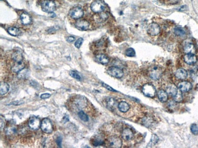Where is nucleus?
I'll list each match as a JSON object with an SVG mask.
<instances>
[{"label": "nucleus", "instance_id": "ea45409f", "mask_svg": "<svg viewBox=\"0 0 198 148\" xmlns=\"http://www.w3.org/2000/svg\"><path fill=\"white\" fill-rule=\"evenodd\" d=\"M83 41H84V40L83 38H79L78 40H77L76 41V43L74 44V46L75 47H76L77 49H79L83 43Z\"/></svg>", "mask_w": 198, "mask_h": 148}, {"label": "nucleus", "instance_id": "dca6fc26", "mask_svg": "<svg viewBox=\"0 0 198 148\" xmlns=\"http://www.w3.org/2000/svg\"><path fill=\"white\" fill-rule=\"evenodd\" d=\"M105 104L106 107H107L109 110H114L117 106V101L116 100L112 97H107L105 98Z\"/></svg>", "mask_w": 198, "mask_h": 148}, {"label": "nucleus", "instance_id": "4468645a", "mask_svg": "<svg viewBox=\"0 0 198 148\" xmlns=\"http://www.w3.org/2000/svg\"><path fill=\"white\" fill-rule=\"evenodd\" d=\"M178 89L182 92H188L192 88V85L188 81H182L179 83L178 86Z\"/></svg>", "mask_w": 198, "mask_h": 148}, {"label": "nucleus", "instance_id": "b1692460", "mask_svg": "<svg viewBox=\"0 0 198 148\" xmlns=\"http://www.w3.org/2000/svg\"><path fill=\"white\" fill-rule=\"evenodd\" d=\"M141 123H142L143 125L147 127V128H150V127L152 126L154 120L151 117H146L142 119Z\"/></svg>", "mask_w": 198, "mask_h": 148}, {"label": "nucleus", "instance_id": "0eeeda50", "mask_svg": "<svg viewBox=\"0 0 198 148\" xmlns=\"http://www.w3.org/2000/svg\"><path fill=\"white\" fill-rule=\"evenodd\" d=\"M70 16L73 19H79L82 17L84 15V11L82 8L79 7H76V8L72 9L69 12Z\"/></svg>", "mask_w": 198, "mask_h": 148}, {"label": "nucleus", "instance_id": "c756f323", "mask_svg": "<svg viewBox=\"0 0 198 148\" xmlns=\"http://www.w3.org/2000/svg\"><path fill=\"white\" fill-rule=\"evenodd\" d=\"M108 18V15L107 13L105 12H101V13H99L98 14V17H97V21L99 22H103L104 21L106 20Z\"/></svg>", "mask_w": 198, "mask_h": 148}, {"label": "nucleus", "instance_id": "4c0bfd02", "mask_svg": "<svg viewBox=\"0 0 198 148\" xmlns=\"http://www.w3.org/2000/svg\"><path fill=\"white\" fill-rule=\"evenodd\" d=\"M191 132H192L194 135H198V126L196 124H193L191 126Z\"/></svg>", "mask_w": 198, "mask_h": 148}, {"label": "nucleus", "instance_id": "e433bc0d", "mask_svg": "<svg viewBox=\"0 0 198 148\" xmlns=\"http://www.w3.org/2000/svg\"><path fill=\"white\" fill-rule=\"evenodd\" d=\"M70 76H72L73 78H74V79H75L77 80H81V76H80V75L75 71H71L70 72Z\"/></svg>", "mask_w": 198, "mask_h": 148}, {"label": "nucleus", "instance_id": "412c9836", "mask_svg": "<svg viewBox=\"0 0 198 148\" xmlns=\"http://www.w3.org/2000/svg\"><path fill=\"white\" fill-rule=\"evenodd\" d=\"M20 20L22 23L24 25L29 24L31 23V18L29 16V14L27 13H23L22 15H20Z\"/></svg>", "mask_w": 198, "mask_h": 148}, {"label": "nucleus", "instance_id": "f257e3e1", "mask_svg": "<svg viewBox=\"0 0 198 148\" xmlns=\"http://www.w3.org/2000/svg\"><path fill=\"white\" fill-rule=\"evenodd\" d=\"M105 8H106L105 4L103 0H95L90 5V8L91 11L96 13H99L104 12Z\"/></svg>", "mask_w": 198, "mask_h": 148}, {"label": "nucleus", "instance_id": "393cba45", "mask_svg": "<svg viewBox=\"0 0 198 148\" xmlns=\"http://www.w3.org/2000/svg\"><path fill=\"white\" fill-rule=\"evenodd\" d=\"M25 64L22 62H15V65H13V66L12 68V71L14 72H19L21 70H23L25 68Z\"/></svg>", "mask_w": 198, "mask_h": 148}, {"label": "nucleus", "instance_id": "4be33fe9", "mask_svg": "<svg viewBox=\"0 0 198 148\" xmlns=\"http://www.w3.org/2000/svg\"><path fill=\"white\" fill-rule=\"evenodd\" d=\"M118 108L120 112L124 113V112H128L129 110L130 106H129V104L127 102L121 101L118 105Z\"/></svg>", "mask_w": 198, "mask_h": 148}, {"label": "nucleus", "instance_id": "5701e85b", "mask_svg": "<svg viewBox=\"0 0 198 148\" xmlns=\"http://www.w3.org/2000/svg\"><path fill=\"white\" fill-rule=\"evenodd\" d=\"M157 96L161 102H166L168 99V94L166 91L164 90H159L157 92Z\"/></svg>", "mask_w": 198, "mask_h": 148}, {"label": "nucleus", "instance_id": "c85d7f7f", "mask_svg": "<svg viewBox=\"0 0 198 148\" xmlns=\"http://www.w3.org/2000/svg\"><path fill=\"white\" fill-rule=\"evenodd\" d=\"M91 143L94 146H99L104 143V141L100 137H95L91 140Z\"/></svg>", "mask_w": 198, "mask_h": 148}, {"label": "nucleus", "instance_id": "58836bf2", "mask_svg": "<svg viewBox=\"0 0 198 148\" xmlns=\"http://www.w3.org/2000/svg\"><path fill=\"white\" fill-rule=\"evenodd\" d=\"M16 131L17 130L15 127H12V128H8L6 131V133L8 135H13L16 132Z\"/></svg>", "mask_w": 198, "mask_h": 148}, {"label": "nucleus", "instance_id": "c03bdc74", "mask_svg": "<svg viewBox=\"0 0 198 148\" xmlns=\"http://www.w3.org/2000/svg\"><path fill=\"white\" fill-rule=\"evenodd\" d=\"M74 40H75L74 37H72V36L68 37L67 38V41L68 42H69V43H72L73 41H74Z\"/></svg>", "mask_w": 198, "mask_h": 148}, {"label": "nucleus", "instance_id": "2f4dec72", "mask_svg": "<svg viewBox=\"0 0 198 148\" xmlns=\"http://www.w3.org/2000/svg\"><path fill=\"white\" fill-rule=\"evenodd\" d=\"M28 74H29L28 70L26 68H24L23 70H22L21 71L18 72V76L20 79H26V77L28 76Z\"/></svg>", "mask_w": 198, "mask_h": 148}, {"label": "nucleus", "instance_id": "aec40b11", "mask_svg": "<svg viewBox=\"0 0 198 148\" xmlns=\"http://www.w3.org/2000/svg\"><path fill=\"white\" fill-rule=\"evenodd\" d=\"M96 60L98 62L103 65H107L109 62V58L104 54H100L96 56Z\"/></svg>", "mask_w": 198, "mask_h": 148}, {"label": "nucleus", "instance_id": "6e6552de", "mask_svg": "<svg viewBox=\"0 0 198 148\" xmlns=\"http://www.w3.org/2000/svg\"><path fill=\"white\" fill-rule=\"evenodd\" d=\"M74 104L77 109H82L85 107H86L87 104V99L84 97L80 96L79 97H77L74 100Z\"/></svg>", "mask_w": 198, "mask_h": 148}, {"label": "nucleus", "instance_id": "20e7f679", "mask_svg": "<svg viewBox=\"0 0 198 148\" xmlns=\"http://www.w3.org/2000/svg\"><path fill=\"white\" fill-rule=\"evenodd\" d=\"M147 32L151 36H156L160 32V27L157 23H152L148 25L147 27Z\"/></svg>", "mask_w": 198, "mask_h": 148}, {"label": "nucleus", "instance_id": "a18cd8bd", "mask_svg": "<svg viewBox=\"0 0 198 148\" xmlns=\"http://www.w3.org/2000/svg\"><path fill=\"white\" fill-rule=\"evenodd\" d=\"M68 121H69V118H68V116H65L64 117H63V123H66V122H67Z\"/></svg>", "mask_w": 198, "mask_h": 148}, {"label": "nucleus", "instance_id": "a211bd4d", "mask_svg": "<svg viewBox=\"0 0 198 148\" xmlns=\"http://www.w3.org/2000/svg\"><path fill=\"white\" fill-rule=\"evenodd\" d=\"M179 90V89L178 88H177L174 84H170V85L167 87L166 92L169 95L171 96L173 98L178 94Z\"/></svg>", "mask_w": 198, "mask_h": 148}, {"label": "nucleus", "instance_id": "423d86ee", "mask_svg": "<svg viewBox=\"0 0 198 148\" xmlns=\"http://www.w3.org/2000/svg\"><path fill=\"white\" fill-rule=\"evenodd\" d=\"M41 129L44 132L47 133H50L53 132V125L51 122L48 118H45L42 120L41 123Z\"/></svg>", "mask_w": 198, "mask_h": 148}, {"label": "nucleus", "instance_id": "f8f14e48", "mask_svg": "<svg viewBox=\"0 0 198 148\" xmlns=\"http://www.w3.org/2000/svg\"><path fill=\"white\" fill-rule=\"evenodd\" d=\"M183 60L189 65H193L197 62V57L194 54H186L183 57Z\"/></svg>", "mask_w": 198, "mask_h": 148}, {"label": "nucleus", "instance_id": "49530a36", "mask_svg": "<svg viewBox=\"0 0 198 148\" xmlns=\"http://www.w3.org/2000/svg\"><path fill=\"white\" fill-rule=\"evenodd\" d=\"M4 128V122H3V120H2V118H1V131H3Z\"/></svg>", "mask_w": 198, "mask_h": 148}, {"label": "nucleus", "instance_id": "39448f33", "mask_svg": "<svg viewBox=\"0 0 198 148\" xmlns=\"http://www.w3.org/2000/svg\"><path fill=\"white\" fill-rule=\"evenodd\" d=\"M107 72L110 76L117 79L121 78V77H123V76L124 75V72L123 70L120 68L115 66L110 67L107 69Z\"/></svg>", "mask_w": 198, "mask_h": 148}, {"label": "nucleus", "instance_id": "9b49d317", "mask_svg": "<svg viewBox=\"0 0 198 148\" xmlns=\"http://www.w3.org/2000/svg\"><path fill=\"white\" fill-rule=\"evenodd\" d=\"M28 124H29V126L33 130L38 129L41 126L39 118L35 117H32L30 118L29 122H28Z\"/></svg>", "mask_w": 198, "mask_h": 148}, {"label": "nucleus", "instance_id": "1a4fd4ad", "mask_svg": "<svg viewBox=\"0 0 198 148\" xmlns=\"http://www.w3.org/2000/svg\"><path fill=\"white\" fill-rule=\"evenodd\" d=\"M108 145L110 147H120L122 145L121 140L117 136H112L108 140Z\"/></svg>", "mask_w": 198, "mask_h": 148}, {"label": "nucleus", "instance_id": "72a5a7b5", "mask_svg": "<svg viewBox=\"0 0 198 148\" xmlns=\"http://www.w3.org/2000/svg\"><path fill=\"white\" fill-rule=\"evenodd\" d=\"M78 116L79 117V118L82 120V121L85 122H87L88 121V117L87 116V115L85 113V112L82 110H80L78 112Z\"/></svg>", "mask_w": 198, "mask_h": 148}, {"label": "nucleus", "instance_id": "cd10ccee", "mask_svg": "<svg viewBox=\"0 0 198 148\" xmlns=\"http://www.w3.org/2000/svg\"><path fill=\"white\" fill-rule=\"evenodd\" d=\"M8 33L12 35V36H14V37H17L18 36V35H19L20 34V31L18 29V28L17 27H9V29H8Z\"/></svg>", "mask_w": 198, "mask_h": 148}, {"label": "nucleus", "instance_id": "f3484780", "mask_svg": "<svg viewBox=\"0 0 198 148\" xmlns=\"http://www.w3.org/2000/svg\"><path fill=\"white\" fill-rule=\"evenodd\" d=\"M133 137V133L132 131L129 128L124 129L121 133V137L126 141L131 140Z\"/></svg>", "mask_w": 198, "mask_h": 148}, {"label": "nucleus", "instance_id": "c9c22d12", "mask_svg": "<svg viewBox=\"0 0 198 148\" xmlns=\"http://www.w3.org/2000/svg\"><path fill=\"white\" fill-rule=\"evenodd\" d=\"M126 55L129 57H133L136 55L135 50L133 48H128L126 51Z\"/></svg>", "mask_w": 198, "mask_h": 148}, {"label": "nucleus", "instance_id": "bb28decb", "mask_svg": "<svg viewBox=\"0 0 198 148\" xmlns=\"http://www.w3.org/2000/svg\"><path fill=\"white\" fill-rule=\"evenodd\" d=\"M9 90V84L5 83V82H1L0 84V92H1V95H5L8 92Z\"/></svg>", "mask_w": 198, "mask_h": 148}, {"label": "nucleus", "instance_id": "7c9ffc66", "mask_svg": "<svg viewBox=\"0 0 198 148\" xmlns=\"http://www.w3.org/2000/svg\"><path fill=\"white\" fill-rule=\"evenodd\" d=\"M174 33L177 36L179 37H183L185 35V30L182 29L181 27H176L174 30Z\"/></svg>", "mask_w": 198, "mask_h": 148}, {"label": "nucleus", "instance_id": "7ed1b4c3", "mask_svg": "<svg viewBox=\"0 0 198 148\" xmlns=\"http://www.w3.org/2000/svg\"><path fill=\"white\" fill-rule=\"evenodd\" d=\"M142 92L143 94L150 98H154L156 94V90H155L154 86L151 84H146L143 86L142 88Z\"/></svg>", "mask_w": 198, "mask_h": 148}, {"label": "nucleus", "instance_id": "a19ab883", "mask_svg": "<svg viewBox=\"0 0 198 148\" xmlns=\"http://www.w3.org/2000/svg\"><path fill=\"white\" fill-rule=\"evenodd\" d=\"M102 84H103V86L105 88H106L107 89H108L109 90L112 91V92H117L116 90H115L114 89H113L112 87H110V86H109V85H107V84H105V83H103Z\"/></svg>", "mask_w": 198, "mask_h": 148}, {"label": "nucleus", "instance_id": "f704fd0d", "mask_svg": "<svg viewBox=\"0 0 198 148\" xmlns=\"http://www.w3.org/2000/svg\"><path fill=\"white\" fill-rule=\"evenodd\" d=\"M173 99H174V101L177 102V103H179V102H181L182 101L183 96H182V92L180 90H179L178 94H177L174 97H173Z\"/></svg>", "mask_w": 198, "mask_h": 148}, {"label": "nucleus", "instance_id": "6ab92c4d", "mask_svg": "<svg viewBox=\"0 0 198 148\" xmlns=\"http://www.w3.org/2000/svg\"><path fill=\"white\" fill-rule=\"evenodd\" d=\"M12 58L15 62L22 61L23 58L22 51L20 49H17V50L15 51L12 55Z\"/></svg>", "mask_w": 198, "mask_h": 148}, {"label": "nucleus", "instance_id": "79ce46f5", "mask_svg": "<svg viewBox=\"0 0 198 148\" xmlns=\"http://www.w3.org/2000/svg\"><path fill=\"white\" fill-rule=\"evenodd\" d=\"M51 97V95L49 94H44L41 95L40 98L41 99H46V98H48Z\"/></svg>", "mask_w": 198, "mask_h": 148}, {"label": "nucleus", "instance_id": "a878e982", "mask_svg": "<svg viewBox=\"0 0 198 148\" xmlns=\"http://www.w3.org/2000/svg\"><path fill=\"white\" fill-rule=\"evenodd\" d=\"M195 51V48L194 45L192 43H187L183 46V51L185 54H194Z\"/></svg>", "mask_w": 198, "mask_h": 148}, {"label": "nucleus", "instance_id": "f03ea898", "mask_svg": "<svg viewBox=\"0 0 198 148\" xmlns=\"http://www.w3.org/2000/svg\"><path fill=\"white\" fill-rule=\"evenodd\" d=\"M56 8L55 3L53 0H45L41 4L42 10L47 13L53 12Z\"/></svg>", "mask_w": 198, "mask_h": 148}, {"label": "nucleus", "instance_id": "ddd939ff", "mask_svg": "<svg viewBox=\"0 0 198 148\" xmlns=\"http://www.w3.org/2000/svg\"><path fill=\"white\" fill-rule=\"evenodd\" d=\"M77 29L81 31H86L90 26L89 23L86 19H77L75 24Z\"/></svg>", "mask_w": 198, "mask_h": 148}, {"label": "nucleus", "instance_id": "37998d69", "mask_svg": "<svg viewBox=\"0 0 198 148\" xmlns=\"http://www.w3.org/2000/svg\"><path fill=\"white\" fill-rule=\"evenodd\" d=\"M56 143H57V145H58L59 147H61L62 145V138L60 137H59L57 140H56Z\"/></svg>", "mask_w": 198, "mask_h": 148}, {"label": "nucleus", "instance_id": "9d476101", "mask_svg": "<svg viewBox=\"0 0 198 148\" xmlns=\"http://www.w3.org/2000/svg\"><path fill=\"white\" fill-rule=\"evenodd\" d=\"M161 74V70L160 67H154L152 68L150 72V77L154 80H158L159 79H160Z\"/></svg>", "mask_w": 198, "mask_h": 148}, {"label": "nucleus", "instance_id": "2eb2a0df", "mask_svg": "<svg viewBox=\"0 0 198 148\" xmlns=\"http://www.w3.org/2000/svg\"><path fill=\"white\" fill-rule=\"evenodd\" d=\"M175 76L178 79L183 80L187 78L188 73L187 72V70H185L184 69L180 68V69H178L176 71Z\"/></svg>", "mask_w": 198, "mask_h": 148}, {"label": "nucleus", "instance_id": "473e14b6", "mask_svg": "<svg viewBox=\"0 0 198 148\" xmlns=\"http://www.w3.org/2000/svg\"><path fill=\"white\" fill-rule=\"evenodd\" d=\"M158 141H159L158 136L157 135H155V134H153L152 135L150 142L149 144H148L147 146L148 147H152V146H154L155 144H156L158 142Z\"/></svg>", "mask_w": 198, "mask_h": 148}]
</instances>
